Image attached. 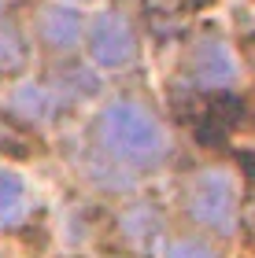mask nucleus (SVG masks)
Masks as SVG:
<instances>
[{
  "label": "nucleus",
  "mask_w": 255,
  "mask_h": 258,
  "mask_svg": "<svg viewBox=\"0 0 255 258\" xmlns=\"http://www.w3.org/2000/svg\"><path fill=\"white\" fill-rule=\"evenodd\" d=\"M100 140L111 151V159L126 166H156L170 148L163 122L137 100L108 103V111L100 114Z\"/></svg>",
  "instance_id": "1"
},
{
  "label": "nucleus",
  "mask_w": 255,
  "mask_h": 258,
  "mask_svg": "<svg viewBox=\"0 0 255 258\" xmlns=\"http://www.w3.org/2000/svg\"><path fill=\"white\" fill-rule=\"evenodd\" d=\"M237 177L229 170H203L200 177L192 181L189 188V218L196 225L218 232V236H226V232H233L237 225Z\"/></svg>",
  "instance_id": "2"
},
{
  "label": "nucleus",
  "mask_w": 255,
  "mask_h": 258,
  "mask_svg": "<svg viewBox=\"0 0 255 258\" xmlns=\"http://www.w3.org/2000/svg\"><path fill=\"white\" fill-rule=\"evenodd\" d=\"M85 48L100 67H130L137 59V33L122 11H100L85 26Z\"/></svg>",
  "instance_id": "3"
},
{
  "label": "nucleus",
  "mask_w": 255,
  "mask_h": 258,
  "mask_svg": "<svg viewBox=\"0 0 255 258\" xmlns=\"http://www.w3.org/2000/svg\"><path fill=\"white\" fill-rule=\"evenodd\" d=\"M189 70H192V81L200 89L218 92V89H229L237 81V55L222 37H200L192 48Z\"/></svg>",
  "instance_id": "4"
},
{
  "label": "nucleus",
  "mask_w": 255,
  "mask_h": 258,
  "mask_svg": "<svg viewBox=\"0 0 255 258\" xmlns=\"http://www.w3.org/2000/svg\"><path fill=\"white\" fill-rule=\"evenodd\" d=\"M0 100H4V107L15 114V118L30 122V125L48 122L56 114V107H60V96L48 92L44 85H37V81H15V85H8V92Z\"/></svg>",
  "instance_id": "5"
},
{
  "label": "nucleus",
  "mask_w": 255,
  "mask_h": 258,
  "mask_svg": "<svg viewBox=\"0 0 255 258\" xmlns=\"http://www.w3.org/2000/svg\"><path fill=\"white\" fill-rule=\"evenodd\" d=\"M37 33H41V41L48 44V48L56 52H71L82 44L85 37V22L82 15H78L74 8H67V4H48L41 11V19H37Z\"/></svg>",
  "instance_id": "6"
},
{
  "label": "nucleus",
  "mask_w": 255,
  "mask_h": 258,
  "mask_svg": "<svg viewBox=\"0 0 255 258\" xmlns=\"http://www.w3.org/2000/svg\"><path fill=\"white\" fill-rule=\"evenodd\" d=\"M30 214V196H26V181L15 170L0 166V229H15L22 225Z\"/></svg>",
  "instance_id": "7"
},
{
  "label": "nucleus",
  "mask_w": 255,
  "mask_h": 258,
  "mask_svg": "<svg viewBox=\"0 0 255 258\" xmlns=\"http://www.w3.org/2000/svg\"><path fill=\"white\" fill-rule=\"evenodd\" d=\"M159 229H163V218H159V210H152V207H133L130 214H122V232H126L130 243L156 240Z\"/></svg>",
  "instance_id": "8"
},
{
  "label": "nucleus",
  "mask_w": 255,
  "mask_h": 258,
  "mask_svg": "<svg viewBox=\"0 0 255 258\" xmlns=\"http://www.w3.org/2000/svg\"><path fill=\"white\" fill-rule=\"evenodd\" d=\"M26 59V44H22L15 22L0 15V70H19Z\"/></svg>",
  "instance_id": "9"
},
{
  "label": "nucleus",
  "mask_w": 255,
  "mask_h": 258,
  "mask_svg": "<svg viewBox=\"0 0 255 258\" xmlns=\"http://www.w3.org/2000/svg\"><path fill=\"white\" fill-rule=\"evenodd\" d=\"M167 258H215V251L200 240H174L167 247Z\"/></svg>",
  "instance_id": "10"
}]
</instances>
